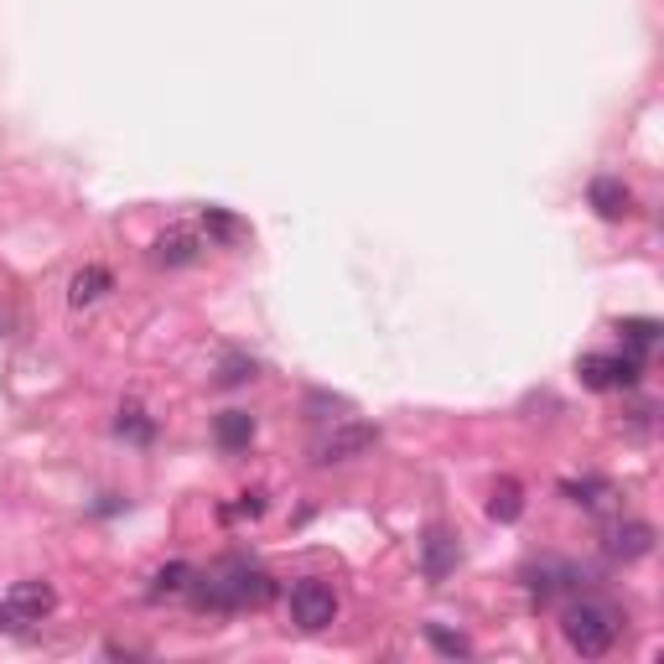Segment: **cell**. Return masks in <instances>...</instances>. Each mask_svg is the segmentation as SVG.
Listing matches in <instances>:
<instances>
[{
    "label": "cell",
    "mask_w": 664,
    "mask_h": 664,
    "mask_svg": "<svg viewBox=\"0 0 664 664\" xmlns=\"http://www.w3.org/2000/svg\"><path fill=\"white\" fill-rule=\"evenodd\" d=\"M576 374L587 390H634L644 374V359L638 353H587L576 363Z\"/></svg>",
    "instance_id": "3957f363"
},
{
    "label": "cell",
    "mask_w": 664,
    "mask_h": 664,
    "mask_svg": "<svg viewBox=\"0 0 664 664\" xmlns=\"http://www.w3.org/2000/svg\"><path fill=\"white\" fill-rule=\"evenodd\" d=\"M525 514V488L514 484V478H498V488L488 494V519H498V525H514Z\"/></svg>",
    "instance_id": "4fadbf2b"
},
{
    "label": "cell",
    "mask_w": 664,
    "mask_h": 664,
    "mask_svg": "<svg viewBox=\"0 0 664 664\" xmlns=\"http://www.w3.org/2000/svg\"><path fill=\"white\" fill-rule=\"evenodd\" d=\"M208 228L218 234V240H234V234H240V224H234L224 208H208Z\"/></svg>",
    "instance_id": "44dd1931"
},
{
    "label": "cell",
    "mask_w": 664,
    "mask_h": 664,
    "mask_svg": "<svg viewBox=\"0 0 664 664\" xmlns=\"http://www.w3.org/2000/svg\"><path fill=\"white\" fill-rule=\"evenodd\" d=\"M187 582H193V566H182V560H172V566H162V572H156L152 597H172V592H187Z\"/></svg>",
    "instance_id": "ac0fdd59"
},
{
    "label": "cell",
    "mask_w": 664,
    "mask_h": 664,
    "mask_svg": "<svg viewBox=\"0 0 664 664\" xmlns=\"http://www.w3.org/2000/svg\"><path fill=\"white\" fill-rule=\"evenodd\" d=\"M275 597V582L265 566H250V560H224L213 566L203 582H197L193 603L213 607V613H244V607H265Z\"/></svg>",
    "instance_id": "6da1fadb"
},
{
    "label": "cell",
    "mask_w": 664,
    "mask_h": 664,
    "mask_svg": "<svg viewBox=\"0 0 664 664\" xmlns=\"http://www.w3.org/2000/svg\"><path fill=\"white\" fill-rule=\"evenodd\" d=\"M332 618H338V592L328 582H296L291 587V623L302 634H322Z\"/></svg>",
    "instance_id": "277c9868"
},
{
    "label": "cell",
    "mask_w": 664,
    "mask_h": 664,
    "mask_svg": "<svg viewBox=\"0 0 664 664\" xmlns=\"http://www.w3.org/2000/svg\"><path fill=\"white\" fill-rule=\"evenodd\" d=\"M560 494L572 498V504H587V509H597V504H603V498L613 494V488H607L603 478H582V484L572 478V484H560Z\"/></svg>",
    "instance_id": "e0dca14e"
},
{
    "label": "cell",
    "mask_w": 664,
    "mask_h": 664,
    "mask_svg": "<svg viewBox=\"0 0 664 664\" xmlns=\"http://www.w3.org/2000/svg\"><path fill=\"white\" fill-rule=\"evenodd\" d=\"M374 441H379V426H369V421L343 426V431H332V437L318 447V462H322V468H328V462H353V457L369 452Z\"/></svg>",
    "instance_id": "5b68a950"
},
{
    "label": "cell",
    "mask_w": 664,
    "mask_h": 664,
    "mask_svg": "<svg viewBox=\"0 0 664 664\" xmlns=\"http://www.w3.org/2000/svg\"><path fill=\"white\" fill-rule=\"evenodd\" d=\"M115 437L140 441V447H146V441L156 437V421H152V416H146L140 406H125V410H120V421H115Z\"/></svg>",
    "instance_id": "2e32d148"
},
{
    "label": "cell",
    "mask_w": 664,
    "mask_h": 664,
    "mask_svg": "<svg viewBox=\"0 0 664 664\" xmlns=\"http://www.w3.org/2000/svg\"><path fill=\"white\" fill-rule=\"evenodd\" d=\"M426 638H431V644H437L441 654H452V660H462V654H472V650H468V638H462V634H447V628H437V623L426 628Z\"/></svg>",
    "instance_id": "d6986e66"
},
{
    "label": "cell",
    "mask_w": 664,
    "mask_h": 664,
    "mask_svg": "<svg viewBox=\"0 0 664 664\" xmlns=\"http://www.w3.org/2000/svg\"><path fill=\"white\" fill-rule=\"evenodd\" d=\"M607 550H613L618 560H644L654 550V525H644V519H628V525L613 529Z\"/></svg>",
    "instance_id": "9c48e42d"
},
{
    "label": "cell",
    "mask_w": 664,
    "mask_h": 664,
    "mask_svg": "<svg viewBox=\"0 0 664 664\" xmlns=\"http://www.w3.org/2000/svg\"><path fill=\"white\" fill-rule=\"evenodd\" d=\"M560 634L582 660H603L623 634V613L607 597H576L566 613H560Z\"/></svg>",
    "instance_id": "7a4b0ae2"
},
{
    "label": "cell",
    "mask_w": 664,
    "mask_h": 664,
    "mask_svg": "<svg viewBox=\"0 0 664 664\" xmlns=\"http://www.w3.org/2000/svg\"><path fill=\"white\" fill-rule=\"evenodd\" d=\"M52 607H58V592L47 587V582H16L11 587V613L21 623H42Z\"/></svg>",
    "instance_id": "8992f818"
},
{
    "label": "cell",
    "mask_w": 664,
    "mask_h": 664,
    "mask_svg": "<svg viewBox=\"0 0 664 664\" xmlns=\"http://www.w3.org/2000/svg\"><path fill=\"white\" fill-rule=\"evenodd\" d=\"M529 597L535 603H550L556 592H566V587H576V566H566V560H540V566H529Z\"/></svg>",
    "instance_id": "ba28073f"
},
{
    "label": "cell",
    "mask_w": 664,
    "mask_h": 664,
    "mask_svg": "<svg viewBox=\"0 0 664 664\" xmlns=\"http://www.w3.org/2000/svg\"><path fill=\"white\" fill-rule=\"evenodd\" d=\"M197 250H203V240H197L193 228H166L152 255H156V265H193Z\"/></svg>",
    "instance_id": "30bf717a"
},
{
    "label": "cell",
    "mask_w": 664,
    "mask_h": 664,
    "mask_svg": "<svg viewBox=\"0 0 664 664\" xmlns=\"http://www.w3.org/2000/svg\"><path fill=\"white\" fill-rule=\"evenodd\" d=\"M587 197H592V208H597V218H607V224L628 218V208H634V193H628L618 177H592Z\"/></svg>",
    "instance_id": "52a82bcc"
},
{
    "label": "cell",
    "mask_w": 664,
    "mask_h": 664,
    "mask_svg": "<svg viewBox=\"0 0 664 664\" xmlns=\"http://www.w3.org/2000/svg\"><path fill=\"white\" fill-rule=\"evenodd\" d=\"M11 623H21V618H16V613H11V603H6V607H0V628H11Z\"/></svg>",
    "instance_id": "7402d4cb"
},
{
    "label": "cell",
    "mask_w": 664,
    "mask_h": 664,
    "mask_svg": "<svg viewBox=\"0 0 664 664\" xmlns=\"http://www.w3.org/2000/svg\"><path fill=\"white\" fill-rule=\"evenodd\" d=\"M618 332H623V343H628V353H638V359H644V353H650L654 343H660V322L654 318H623L618 322Z\"/></svg>",
    "instance_id": "9a60e30c"
},
{
    "label": "cell",
    "mask_w": 664,
    "mask_h": 664,
    "mask_svg": "<svg viewBox=\"0 0 664 664\" xmlns=\"http://www.w3.org/2000/svg\"><path fill=\"white\" fill-rule=\"evenodd\" d=\"M213 437H218L224 452H240V447L255 441V416H244V410H224V416L213 421Z\"/></svg>",
    "instance_id": "8fae6325"
},
{
    "label": "cell",
    "mask_w": 664,
    "mask_h": 664,
    "mask_svg": "<svg viewBox=\"0 0 664 664\" xmlns=\"http://www.w3.org/2000/svg\"><path fill=\"white\" fill-rule=\"evenodd\" d=\"M109 286H115V275H109L105 265H89V271L74 275V286H68V302H74V306H89V302H99Z\"/></svg>",
    "instance_id": "5bb4252c"
},
{
    "label": "cell",
    "mask_w": 664,
    "mask_h": 664,
    "mask_svg": "<svg viewBox=\"0 0 664 664\" xmlns=\"http://www.w3.org/2000/svg\"><path fill=\"white\" fill-rule=\"evenodd\" d=\"M421 550H426V576H431V582H441V576L457 566V540L447 535V529H426Z\"/></svg>",
    "instance_id": "7c38bea8"
},
{
    "label": "cell",
    "mask_w": 664,
    "mask_h": 664,
    "mask_svg": "<svg viewBox=\"0 0 664 664\" xmlns=\"http://www.w3.org/2000/svg\"><path fill=\"white\" fill-rule=\"evenodd\" d=\"M244 379H255V359H224V369H218V384H244Z\"/></svg>",
    "instance_id": "ffe728a7"
}]
</instances>
